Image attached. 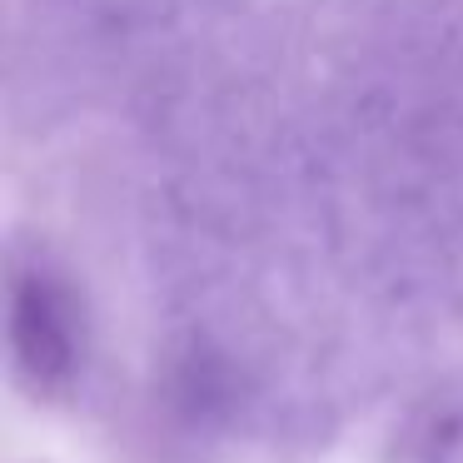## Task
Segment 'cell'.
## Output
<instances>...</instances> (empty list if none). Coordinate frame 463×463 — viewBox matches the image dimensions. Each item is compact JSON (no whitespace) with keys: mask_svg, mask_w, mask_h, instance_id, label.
<instances>
[{"mask_svg":"<svg viewBox=\"0 0 463 463\" xmlns=\"http://www.w3.org/2000/svg\"><path fill=\"white\" fill-rule=\"evenodd\" d=\"M5 329H11V369L31 399L61 403L85 379V304L65 269L45 254H15L11 260V299H5Z\"/></svg>","mask_w":463,"mask_h":463,"instance_id":"obj_1","label":"cell"},{"mask_svg":"<svg viewBox=\"0 0 463 463\" xmlns=\"http://www.w3.org/2000/svg\"><path fill=\"white\" fill-rule=\"evenodd\" d=\"M413 463H463V409L433 423V433L413 453Z\"/></svg>","mask_w":463,"mask_h":463,"instance_id":"obj_2","label":"cell"}]
</instances>
